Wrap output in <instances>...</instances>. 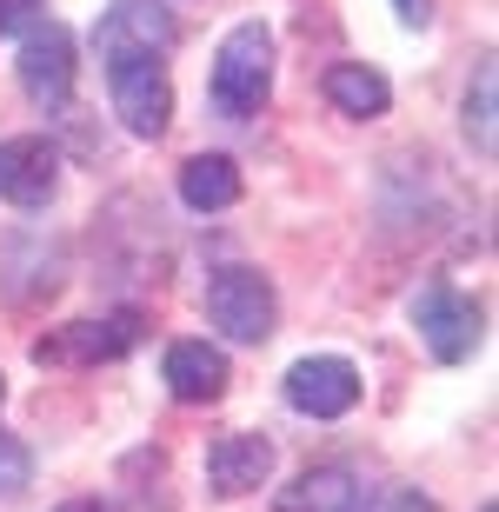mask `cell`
I'll use <instances>...</instances> for the list:
<instances>
[{"instance_id":"1","label":"cell","mask_w":499,"mask_h":512,"mask_svg":"<svg viewBox=\"0 0 499 512\" xmlns=\"http://www.w3.org/2000/svg\"><path fill=\"white\" fill-rule=\"evenodd\" d=\"M207 94H213V114L220 120H253L267 107V94H273V34L260 20H240V27L220 40Z\"/></svg>"},{"instance_id":"2","label":"cell","mask_w":499,"mask_h":512,"mask_svg":"<svg viewBox=\"0 0 499 512\" xmlns=\"http://www.w3.org/2000/svg\"><path fill=\"white\" fill-rule=\"evenodd\" d=\"M207 320L233 346H260L280 326V293H273V280L260 266H220L207 280Z\"/></svg>"},{"instance_id":"3","label":"cell","mask_w":499,"mask_h":512,"mask_svg":"<svg viewBox=\"0 0 499 512\" xmlns=\"http://www.w3.org/2000/svg\"><path fill=\"white\" fill-rule=\"evenodd\" d=\"M107 94L114 114L134 140H160L173 120V80L160 67V54H107Z\"/></svg>"},{"instance_id":"4","label":"cell","mask_w":499,"mask_h":512,"mask_svg":"<svg viewBox=\"0 0 499 512\" xmlns=\"http://www.w3.org/2000/svg\"><path fill=\"white\" fill-rule=\"evenodd\" d=\"M14 74H20V94L34 100V107H67L74 100V74H80V60H74V34L60 27V20L40 14L27 34H20V60H14Z\"/></svg>"},{"instance_id":"5","label":"cell","mask_w":499,"mask_h":512,"mask_svg":"<svg viewBox=\"0 0 499 512\" xmlns=\"http://www.w3.org/2000/svg\"><path fill=\"white\" fill-rule=\"evenodd\" d=\"M413 326H420L426 353H433L440 366L473 360V346H480V306L466 300L460 286H446V280H426L420 293H413Z\"/></svg>"},{"instance_id":"6","label":"cell","mask_w":499,"mask_h":512,"mask_svg":"<svg viewBox=\"0 0 499 512\" xmlns=\"http://www.w3.org/2000/svg\"><path fill=\"white\" fill-rule=\"evenodd\" d=\"M140 346V313H114V320H74L34 340V360L40 366H100V360H120Z\"/></svg>"},{"instance_id":"7","label":"cell","mask_w":499,"mask_h":512,"mask_svg":"<svg viewBox=\"0 0 499 512\" xmlns=\"http://www.w3.org/2000/svg\"><path fill=\"white\" fill-rule=\"evenodd\" d=\"M287 406L307 419H340L360 406V366L340 353H313L287 366Z\"/></svg>"},{"instance_id":"8","label":"cell","mask_w":499,"mask_h":512,"mask_svg":"<svg viewBox=\"0 0 499 512\" xmlns=\"http://www.w3.org/2000/svg\"><path fill=\"white\" fill-rule=\"evenodd\" d=\"M60 187V153L40 140V133H14V140H0V200L20 213L47 207Z\"/></svg>"},{"instance_id":"9","label":"cell","mask_w":499,"mask_h":512,"mask_svg":"<svg viewBox=\"0 0 499 512\" xmlns=\"http://www.w3.org/2000/svg\"><path fill=\"white\" fill-rule=\"evenodd\" d=\"M100 54H167L180 40V20L160 7V0H114L107 20L94 27Z\"/></svg>"},{"instance_id":"10","label":"cell","mask_w":499,"mask_h":512,"mask_svg":"<svg viewBox=\"0 0 499 512\" xmlns=\"http://www.w3.org/2000/svg\"><path fill=\"white\" fill-rule=\"evenodd\" d=\"M267 473H273V439H260V433H220L207 446V486L220 499L267 486Z\"/></svg>"},{"instance_id":"11","label":"cell","mask_w":499,"mask_h":512,"mask_svg":"<svg viewBox=\"0 0 499 512\" xmlns=\"http://www.w3.org/2000/svg\"><path fill=\"white\" fill-rule=\"evenodd\" d=\"M167 393L180 406H213L227 393V353L207 340H173L167 346Z\"/></svg>"},{"instance_id":"12","label":"cell","mask_w":499,"mask_h":512,"mask_svg":"<svg viewBox=\"0 0 499 512\" xmlns=\"http://www.w3.org/2000/svg\"><path fill=\"white\" fill-rule=\"evenodd\" d=\"M366 486L346 466H307L300 479H287L273 493V512H360Z\"/></svg>"},{"instance_id":"13","label":"cell","mask_w":499,"mask_h":512,"mask_svg":"<svg viewBox=\"0 0 499 512\" xmlns=\"http://www.w3.org/2000/svg\"><path fill=\"white\" fill-rule=\"evenodd\" d=\"M327 100L340 107V114H353V120H380L386 107H393V87H386L380 67L340 60V67H327Z\"/></svg>"},{"instance_id":"14","label":"cell","mask_w":499,"mask_h":512,"mask_svg":"<svg viewBox=\"0 0 499 512\" xmlns=\"http://www.w3.org/2000/svg\"><path fill=\"white\" fill-rule=\"evenodd\" d=\"M180 200L193 213H227L240 200V167H233L227 153H193L187 167H180Z\"/></svg>"},{"instance_id":"15","label":"cell","mask_w":499,"mask_h":512,"mask_svg":"<svg viewBox=\"0 0 499 512\" xmlns=\"http://www.w3.org/2000/svg\"><path fill=\"white\" fill-rule=\"evenodd\" d=\"M493 94H499V74H493V60H480V74H473V87H466V133H473V147H480L486 160H493V147H499Z\"/></svg>"},{"instance_id":"16","label":"cell","mask_w":499,"mask_h":512,"mask_svg":"<svg viewBox=\"0 0 499 512\" xmlns=\"http://www.w3.org/2000/svg\"><path fill=\"white\" fill-rule=\"evenodd\" d=\"M27 479H34V453H27L14 433H0V499L27 493Z\"/></svg>"},{"instance_id":"17","label":"cell","mask_w":499,"mask_h":512,"mask_svg":"<svg viewBox=\"0 0 499 512\" xmlns=\"http://www.w3.org/2000/svg\"><path fill=\"white\" fill-rule=\"evenodd\" d=\"M360 512H440L420 486H380L373 499H360Z\"/></svg>"},{"instance_id":"18","label":"cell","mask_w":499,"mask_h":512,"mask_svg":"<svg viewBox=\"0 0 499 512\" xmlns=\"http://www.w3.org/2000/svg\"><path fill=\"white\" fill-rule=\"evenodd\" d=\"M40 20V0H0V34H27Z\"/></svg>"},{"instance_id":"19","label":"cell","mask_w":499,"mask_h":512,"mask_svg":"<svg viewBox=\"0 0 499 512\" xmlns=\"http://www.w3.org/2000/svg\"><path fill=\"white\" fill-rule=\"evenodd\" d=\"M393 7H400L406 27H426V20H433V0H393Z\"/></svg>"},{"instance_id":"20","label":"cell","mask_w":499,"mask_h":512,"mask_svg":"<svg viewBox=\"0 0 499 512\" xmlns=\"http://www.w3.org/2000/svg\"><path fill=\"white\" fill-rule=\"evenodd\" d=\"M54 512H114L107 499H67V506H54Z\"/></svg>"},{"instance_id":"21","label":"cell","mask_w":499,"mask_h":512,"mask_svg":"<svg viewBox=\"0 0 499 512\" xmlns=\"http://www.w3.org/2000/svg\"><path fill=\"white\" fill-rule=\"evenodd\" d=\"M480 512H499V506H480Z\"/></svg>"},{"instance_id":"22","label":"cell","mask_w":499,"mask_h":512,"mask_svg":"<svg viewBox=\"0 0 499 512\" xmlns=\"http://www.w3.org/2000/svg\"><path fill=\"white\" fill-rule=\"evenodd\" d=\"M0 399H7V386H0Z\"/></svg>"}]
</instances>
